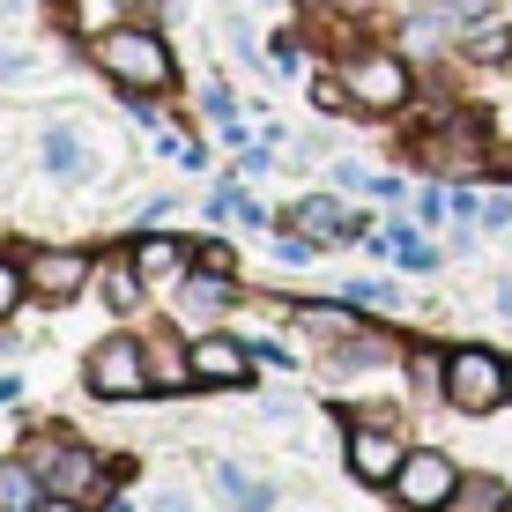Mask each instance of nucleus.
<instances>
[{
	"label": "nucleus",
	"mask_w": 512,
	"mask_h": 512,
	"mask_svg": "<svg viewBox=\"0 0 512 512\" xmlns=\"http://www.w3.org/2000/svg\"><path fill=\"white\" fill-rule=\"evenodd\" d=\"M90 67L119 90H149V97H171L179 90V60H171L164 30L149 23H104L90 30Z\"/></svg>",
	"instance_id": "1"
},
{
	"label": "nucleus",
	"mask_w": 512,
	"mask_h": 512,
	"mask_svg": "<svg viewBox=\"0 0 512 512\" xmlns=\"http://www.w3.org/2000/svg\"><path fill=\"white\" fill-rule=\"evenodd\" d=\"M342 82H349V97H357V112H409L416 104V67H409V52H394V45H357L342 60Z\"/></svg>",
	"instance_id": "2"
},
{
	"label": "nucleus",
	"mask_w": 512,
	"mask_h": 512,
	"mask_svg": "<svg viewBox=\"0 0 512 512\" xmlns=\"http://www.w3.org/2000/svg\"><path fill=\"white\" fill-rule=\"evenodd\" d=\"M505 386H512V364L498 349H483V342L446 349V409L453 416H490L505 401Z\"/></svg>",
	"instance_id": "3"
},
{
	"label": "nucleus",
	"mask_w": 512,
	"mask_h": 512,
	"mask_svg": "<svg viewBox=\"0 0 512 512\" xmlns=\"http://www.w3.org/2000/svg\"><path fill=\"white\" fill-rule=\"evenodd\" d=\"M82 386H90L97 401H141V394H156V386H149V342H134V334H104L90 357H82Z\"/></svg>",
	"instance_id": "4"
},
{
	"label": "nucleus",
	"mask_w": 512,
	"mask_h": 512,
	"mask_svg": "<svg viewBox=\"0 0 512 512\" xmlns=\"http://www.w3.org/2000/svg\"><path fill=\"white\" fill-rule=\"evenodd\" d=\"M23 275H30V297H38L45 312H60L97 282V253H82V245H30Z\"/></svg>",
	"instance_id": "5"
},
{
	"label": "nucleus",
	"mask_w": 512,
	"mask_h": 512,
	"mask_svg": "<svg viewBox=\"0 0 512 512\" xmlns=\"http://www.w3.org/2000/svg\"><path fill=\"white\" fill-rule=\"evenodd\" d=\"M38 164H45L60 186H90V179H104L97 127H90V119H45V127H38Z\"/></svg>",
	"instance_id": "6"
},
{
	"label": "nucleus",
	"mask_w": 512,
	"mask_h": 512,
	"mask_svg": "<svg viewBox=\"0 0 512 512\" xmlns=\"http://www.w3.org/2000/svg\"><path fill=\"white\" fill-rule=\"evenodd\" d=\"M416 156H423V164H431V171H446V179H475V171L490 164V141H483V119L453 112L446 127L416 134Z\"/></svg>",
	"instance_id": "7"
},
{
	"label": "nucleus",
	"mask_w": 512,
	"mask_h": 512,
	"mask_svg": "<svg viewBox=\"0 0 512 512\" xmlns=\"http://www.w3.org/2000/svg\"><path fill=\"white\" fill-rule=\"evenodd\" d=\"M23 461L45 475V490H52V498H75V505H82V498H97V490H104L97 453H82V446H52V438H38V446H30Z\"/></svg>",
	"instance_id": "8"
},
{
	"label": "nucleus",
	"mask_w": 512,
	"mask_h": 512,
	"mask_svg": "<svg viewBox=\"0 0 512 512\" xmlns=\"http://www.w3.org/2000/svg\"><path fill=\"white\" fill-rule=\"evenodd\" d=\"M401 461H409V446L394 438V416H357L349 423V475H357V483H394Z\"/></svg>",
	"instance_id": "9"
},
{
	"label": "nucleus",
	"mask_w": 512,
	"mask_h": 512,
	"mask_svg": "<svg viewBox=\"0 0 512 512\" xmlns=\"http://www.w3.org/2000/svg\"><path fill=\"white\" fill-rule=\"evenodd\" d=\"M386 490H394L409 512H446V498L461 490V468H453L446 453H409V461H401V475H394Z\"/></svg>",
	"instance_id": "10"
},
{
	"label": "nucleus",
	"mask_w": 512,
	"mask_h": 512,
	"mask_svg": "<svg viewBox=\"0 0 512 512\" xmlns=\"http://www.w3.org/2000/svg\"><path fill=\"white\" fill-rule=\"evenodd\" d=\"M253 342H238V334H216V327H201L193 334V379L201 386H253Z\"/></svg>",
	"instance_id": "11"
},
{
	"label": "nucleus",
	"mask_w": 512,
	"mask_h": 512,
	"mask_svg": "<svg viewBox=\"0 0 512 512\" xmlns=\"http://www.w3.org/2000/svg\"><path fill=\"white\" fill-rule=\"evenodd\" d=\"M127 253H134V268H141L149 290H171V282H186V268H193V245L171 238V231H141Z\"/></svg>",
	"instance_id": "12"
},
{
	"label": "nucleus",
	"mask_w": 512,
	"mask_h": 512,
	"mask_svg": "<svg viewBox=\"0 0 512 512\" xmlns=\"http://www.w3.org/2000/svg\"><path fill=\"white\" fill-rule=\"evenodd\" d=\"M179 305H186V320H216V312L238 305V275H231V268H208V260H193L186 282H179Z\"/></svg>",
	"instance_id": "13"
},
{
	"label": "nucleus",
	"mask_w": 512,
	"mask_h": 512,
	"mask_svg": "<svg viewBox=\"0 0 512 512\" xmlns=\"http://www.w3.org/2000/svg\"><path fill=\"white\" fill-rule=\"evenodd\" d=\"M97 297H104V312H119V320L149 305V282H141L134 253H97Z\"/></svg>",
	"instance_id": "14"
},
{
	"label": "nucleus",
	"mask_w": 512,
	"mask_h": 512,
	"mask_svg": "<svg viewBox=\"0 0 512 512\" xmlns=\"http://www.w3.org/2000/svg\"><path fill=\"white\" fill-rule=\"evenodd\" d=\"M282 223H290V231H305V238H320V245H349V208L334 201V193H305Z\"/></svg>",
	"instance_id": "15"
},
{
	"label": "nucleus",
	"mask_w": 512,
	"mask_h": 512,
	"mask_svg": "<svg viewBox=\"0 0 512 512\" xmlns=\"http://www.w3.org/2000/svg\"><path fill=\"white\" fill-rule=\"evenodd\" d=\"M149 386H156V394H186V386H201V379H193V342L156 334V342H149Z\"/></svg>",
	"instance_id": "16"
},
{
	"label": "nucleus",
	"mask_w": 512,
	"mask_h": 512,
	"mask_svg": "<svg viewBox=\"0 0 512 512\" xmlns=\"http://www.w3.org/2000/svg\"><path fill=\"white\" fill-rule=\"evenodd\" d=\"M216 490L238 512H268L275 505V483H268V475H253V468H238V461H216Z\"/></svg>",
	"instance_id": "17"
},
{
	"label": "nucleus",
	"mask_w": 512,
	"mask_h": 512,
	"mask_svg": "<svg viewBox=\"0 0 512 512\" xmlns=\"http://www.w3.org/2000/svg\"><path fill=\"white\" fill-rule=\"evenodd\" d=\"M386 357H394V342H386V334H349V342L327 349V372L349 379V372H372V364H386Z\"/></svg>",
	"instance_id": "18"
},
{
	"label": "nucleus",
	"mask_w": 512,
	"mask_h": 512,
	"mask_svg": "<svg viewBox=\"0 0 512 512\" xmlns=\"http://www.w3.org/2000/svg\"><path fill=\"white\" fill-rule=\"evenodd\" d=\"M45 505V475L30 461H0V512H38Z\"/></svg>",
	"instance_id": "19"
},
{
	"label": "nucleus",
	"mask_w": 512,
	"mask_h": 512,
	"mask_svg": "<svg viewBox=\"0 0 512 512\" xmlns=\"http://www.w3.org/2000/svg\"><path fill=\"white\" fill-rule=\"evenodd\" d=\"M297 327H305V334H312L320 349L349 342V334H364V327H357V312H349V305H297Z\"/></svg>",
	"instance_id": "20"
},
{
	"label": "nucleus",
	"mask_w": 512,
	"mask_h": 512,
	"mask_svg": "<svg viewBox=\"0 0 512 512\" xmlns=\"http://www.w3.org/2000/svg\"><path fill=\"white\" fill-rule=\"evenodd\" d=\"M461 60H475V67H512V23L498 15V23L468 30V38H461Z\"/></svg>",
	"instance_id": "21"
},
{
	"label": "nucleus",
	"mask_w": 512,
	"mask_h": 512,
	"mask_svg": "<svg viewBox=\"0 0 512 512\" xmlns=\"http://www.w3.org/2000/svg\"><path fill=\"white\" fill-rule=\"evenodd\" d=\"M431 8H438V23H446V30H453V45H461V38H468V30H483V23H498V15H505V0H431Z\"/></svg>",
	"instance_id": "22"
},
{
	"label": "nucleus",
	"mask_w": 512,
	"mask_h": 512,
	"mask_svg": "<svg viewBox=\"0 0 512 512\" xmlns=\"http://www.w3.org/2000/svg\"><path fill=\"white\" fill-rule=\"evenodd\" d=\"M446 512H505V483L498 475H461V490L446 498Z\"/></svg>",
	"instance_id": "23"
},
{
	"label": "nucleus",
	"mask_w": 512,
	"mask_h": 512,
	"mask_svg": "<svg viewBox=\"0 0 512 512\" xmlns=\"http://www.w3.org/2000/svg\"><path fill=\"white\" fill-rule=\"evenodd\" d=\"M23 297H30V275H23V260L15 253H0V327L23 312Z\"/></svg>",
	"instance_id": "24"
},
{
	"label": "nucleus",
	"mask_w": 512,
	"mask_h": 512,
	"mask_svg": "<svg viewBox=\"0 0 512 512\" xmlns=\"http://www.w3.org/2000/svg\"><path fill=\"white\" fill-rule=\"evenodd\" d=\"M320 253H327V245H320V238H305V231H290V223L275 231V260H282V268H312Z\"/></svg>",
	"instance_id": "25"
},
{
	"label": "nucleus",
	"mask_w": 512,
	"mask_h": 512,
	"mask_svg": "<svg viewBox=\"0 0 512 512\" xmlns=\"http://www.w3.org/2000/svg\"><path fill=\"white\" fill-rule=\"evenodd\" d=\"M342 297H349V305H364V312H394V305H401V290H394V282H372V275L342 282Z\"/></svg>",
	"instance_id": "26"
},
{
	"label": "nucleus",
	"mask_w": 512,
	"mask_h": 512,
	"mask_svg": "<svg viewBox=\"0 0 512 512\" xmlns=\"http://www.w3.org/2000/svg\"><path fill=\"white\" fill-rule=\"evenodd\" d=\"M475 223H483V238L512 231V193H490V201H483V216H475Z\"/></svg>",
	"instance_id": "27"
},
{
	"label": "nucleus",
	"mask_w": 512,
	"mask_h": 512,
	"mask_svg": "<svg viewBox=\"0 0 512 512\" xmlns=\"http://www.w3.org/2000/svg\"><path fill=\"white\" fill-rule=\"evenodd\" d=\"M201 112H216V127H223V119H238V97L223 90V82H208V90H201Z\"/></svg>",
	"instance_id": "28"
},
{
	"label": "nucleus",
	"mask_w": 512,
	"mask_h": 512,
	"mask_svg": "<svg viewBox=\"0 0 512 512\" xmlns=\"http://www.w3.org/2000/svg\"><path fill=\"white\" fill-rule=\"evenodd\" d=\"M30 75H38L30 52H0V82H8V90H15V82H30Z\"/></svg>",
	"instance_id": "29"
},
{
	"label": "nucleus",
	"mask_w": 512,
	"mask_h": 512,
	"mask_svg": "<svg viewBox=\"0 0 512 512\" xmlns=\"http://www.w3.org/2000/svg\"><path fill=\"white\" fill-rule=\"evenodd\" d=\"M268 149H275V141H268ZM268 149H238V179H268V171H275Z\"/></svg>",
	"instance_id": "30"
},
{
	"label": "nucleus",
	"mask_w": 512,
	"mask_h": 512,
	"mask_svg": "<svg viewBox=\"0 0 512 512\" xmlns=\"http://www.w3.org/2000/svg\"><path fill=\"white\" fill-rule=\"evenodd\" d=\"M453 216V193H423L416 201V223H446Z\"/></svg>",
	"instance_id": "31"
},
{
	"label": "nucleus",
	"mask_w": 512,
	"mask_h": 512,
	"mask_svg": "<svg viewBox=\"0 0 512 512\" xmlns=\"http://www.w3.org/2000/svg\"><path fill=\"white\" fill-rule=\"evenodd\" d=\"M364 193H372V201H386V208H394V201H401V193H409V186H401V179H386V171H372V186H364Z\"/></svg>",
	"instance_id": "32"
},
{
	"label": "nucleus",
	"mask_w": 512,
	"mask_h": 512,
	"mask_svg": "<svg viewBox=\"0 0 512 512\" xmlns=\"http://www.w3.org/2000/svg\"><path fill=\"white\" fill-rule=\"evenodd\" d=\"M253 357H260V364H275V372H290V364H297L282 342H253Z\"/></svg>",
	"instance_id": "33"
},
{
	"label": "nucleus",
	"mask_w": 512,
	"mask_h": 512,
	"mask_svg": "<svg viewBox=\"0 0 512 512\" xmlns=\"http://www.w3.org/2000/svg\"><path fill=\"white\" fill-rule=\"evenodd\" d=\"M149 512H193V498H186V490H156Z\"/></svg>",
	"instance_id": "34"
},
{
	"label": "nucleus",
	"mask_w": 512,
	"mask_h": 512,
	"mask_svg": "<svg viewBox=\"0 0 512 512\" xmlns=\"http://www.w3.org/2000/svg\"><path fill=\"white\" fill-rule=\"evenodd\" d=\"M490 305H498V320H512V282H498V297H490Z\"/></svg>",
	"instance_id": "35"
},
{
	"label": "nucleus",
	"mask_w": 512,
	"mask_h": 512,
	"mask_svg": "<svg viewBox=\"0 0 512 512\" xmlns=\"http://www.w3.org/2000/svg\"><path fill=\"white\" fill-rule=\"evenodd\" d=\"M38 512H82V505H75V498H45Z\"/></svg>",
	"instance_id": "36"
},
{
	"label": "nucleus",
	"mask_w": 512,
	"mask_h": 512,
	"mask_svg": "<svg viewBox=\"0 0 512 512\" xmlns=\"http://www.w3.org/2000/svg\"><path fill=\"white\" fill-rule=\"evenodd\" d=\"M505 401H512V386H505Z\"/></svg>",
	"instance_id": "37"
},
{
	"label": "nucleus",
	"mask_w": 512,
	"mask_h": 512,
	"mask_svg": "<svg viewBox=\"0 0 512 512\" xmlns=\"http://www.w3.org/2000/svg\"><path fill=\"white\" fill-rule=\"evenodd\" d=\"M505 512H512V498H505Z\"/></svg>",
	"instance_id": "38"
},
{
	"label": "nucleus",
	"mask_w": 512,
	"mask_h": 512,
	"mask_svg": "<svg viewBox=\"0 0 512 512\" xmlns=\"http://www.w3.org/2000/svg\"><path fill=\"white\" fill-rule=\"evenodd\" d=\"M260 8H268V0H260Z\"/></svg>",
	"instance_id": "39"
}]
</instances>
